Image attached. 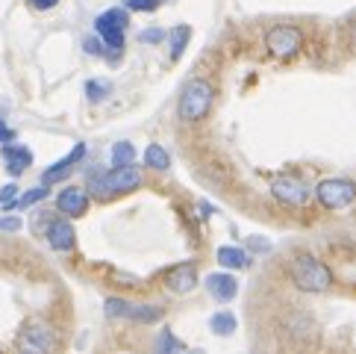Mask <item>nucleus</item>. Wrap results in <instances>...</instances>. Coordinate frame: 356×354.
Segmentation results:
<instances>
[{"label":"nucleus","mask_w":356,"mask_h":354,"mask_svg":"<svg viewBox=\"0 0 356 354\" xmlns=\"http://www.w3.org/2000/svg\"><path fill=\"white\" fill-rule=\"evenodd\" d=\"M138 186H142V174H138L133 166H112L104 174H92V180H88L92 195L100 198V201L133 192V189H138Z\"/></svg>","instance_id":"f257e3e1"},{"label":"nucleus","mask_w":356,"mask_h":354,"mask_svg":"<svg viewBox=\"0 0 356 354\" xmlns=\"http://www.w3.org/2000/svg\"><path fill=\"white\" fill-rule=\"evenodd\" d=\"M291 281L300 293H327L330 286H333V272H330V266L315 260L312 254H300L291 260Z\"/></svg>","instance_id":"f03ea898"},{"label":"nucleus","mask_w":356,"mask_h":354,"mask_svg":"<svg viewBox=\"0 0 356 354\" xmlns=\"http://www.w3.org/2000/svg\"><path fill=\"white\" fill-rule=\"evenodd\" d=\"M212 100H215V88H212V83H207V80H200V77H197V80H192V83H186L177 112H180V118H183V121H200V118H207V116H209Z\"/></svg>","instance_id":"7ed1b4c3"},{"label":"nucleus","mask_w":356,"mask_h":354,"mask_svg":"<svg viewBox=\"0 0 356 354\" xmlns=\"http://www.w3.org/2000/svg\"><path fill=\"white\" fill-rule=\"evenodd\" d=\"M127 24H130V15H127V9H106L104 15L95 18V33L100 36V42H104L109 59H118V56H121Z\"/></svg>","instance_id":"20e7f679"},{"label":"nucleus","mask_w":356,"mask_h":354,"mask_svg":"<svg viewBox=\"0 0 356 354\" xmlns=\"http://www.w3.org/2000/svg\"><path fill=\"white\" fill-rule=\"evenodd\" d=\"M315 198L327 210H341L356 201V183L345 180V177H330V180H321L315 186Z\"/></svg>","instance_id":"39448f33"},{"label":"nucleus","mask_w":356,"mask_h":354,"mask_svg":"<svg viewBox=\"0 0 356 354\" xmlns=\"http://www.w3.org/2000/svg\"><path fill=\"white\" fill-rule=\"evenodd\" d=\"M265 45H268L274 56L289 59L303 47V33L298 27H291V24H277V27H271L268 36H265Z\"/></svg>","instance_id":"423d86ee"},{"label":"nucleus","mask_w":356,"mask_h":354,"mask_svg":"<svg viewBox=\"0 0 356 354\" xmlns=\"http://www.w3.org/2000/svg\"><path fill=\"white\" fill-rule=\"evenodd\" d=\"M271 195L286 207H300L303 201L309 198V189L300 180H295V177H277V180L271 183Z\"/></svg>","instance_id":"0eeeda50"},{"label":"nucleus","mask_w":356,"mask_h":354,"mask_svg":"<svg viewBox=\"0 0 356 354\" xmlns=\"http://www.w3.org/2000/svg\"><path fill=\"white\" fill-rule=\"evenodd\" d=\"M86 157V145L83 142H77L71 148V154L68 157H62L59 162H54V166H50L44 174H42V183H47V186H54V183H59V180H65V177L74 171V166H77V162Z\"/></svg>","instance_id":"6e6552de"},{"label":"nucleus","mask_w":356,"mask_h":354,"mask_svg":"<svg viewBox=\"0 0 356 354\" xmlns=\"http://www.w3.org/2000/svg\"><path fill=\"white\" fill-rule=\"evenodd\" d=\"M165 286L171 289L174 295H186V293H192V289L197 286V272H195V266L192 263H180V266H174V269L165 275Z\"/></svg>","instance_id":"1a4fd4ad"},{"label":"nucleus","mask_w":356,"mask_h":354,"mask_svg":"<svg viewBox=\"0 0 356 354\" xmlns=\"http://www.w3.org/2000/svg\"><path fill=\"white\" fill-rule=\"evenodd\" d=\"M56 207H59V213H65L68 219H80L83 213L88 210V192L80 189V186L62 189L59 198H56Z\"/></svg>","instance_id":"9d476101"},{"label":"nucleus","mask_w":356,"mask_h":354,"mask_svg":"<svg viewBox=\"0 0 356 354\" xmlns=\"http://www.w3.org/2000/svg\"><path fill=\"white\" fill-rule=\"evenodd\" d=\"M207 289H209V295L218 301V305H227V301H233L236 293H238V281L233 275H227V272H212L207 277Z\"/></svg>","instance_id":"9b49d317"},{"label":"nucleus","mask_w":356,"mask_h":354,"mask_svg":"<svg viewBox=\"0 0 356 354\" xmlns=\"http://www.w3.org/2000/svg\"><path fill=\"white\" fill-rule=\"evenodd\" d=\"M18 346L27 348V351H50V348H54V334H50L44 325L33 322V325H27V328L21 331Z\"/></svg>","instance_id":"f8f14e48"},{"label":"nucleus","mask_w":356,"mask_h":354,"mask_svg":"<svg viewBox=\"0 0 356 354\" xmlns=\"http://www.w3.org/2000/svg\"><path fill=\"white\" fill-rule=\"evenodd\" d=\"M3 162H6V171L12 177H21L24 171H27L33 166V151L24 148V145H3Z\"/></svg>","instance_id":"ddd939ff"},{"label":"nucleus","mask_w":356,"mask_h":354,"mask_svg":"<svg viewBox=\"0 0 356 354\" xmlns=\"http://www.w3.org/2000/svg\"><path fill=\"white\" fill-rule=\"evenodd\" d=\"M74 236H77V233H74L71 222H65V219H56V222L47 224V245L54 251H71L74 243H77Z\"/></svg>","instance_id":"4468645a"},{"label":"nucleus","mask_w":356,"mask_h":354,"mask_svg":"<svg viewBox=\"0 0 356 354\" xmlns=\"http://www.w3.org/2000/svg\"><path fill=\"white\" fill-rule=\"evenodd\" d=\"M218 263L224 266V269H250V266H253V257L248 254L245 248L224 245V248H218Z\"/></svg>","instance_id":"2eb2a0df"},{"label":"nucleus","mask_w":356,"mask_h":354,"mask_svg":"<svg viewBox=\"0 0 356 354\" xmlns=\"http://www.w3.org/2000/svg\"><path fill=\"white\" fill-rule=\"evenodd\" d=\"M188 42H192V27H188V24H177V27L171 30V59L174 62L183 59Z\"/></svg>","instance_id":"dca6fc26"},{"label":"nucleus","mask_w":356,"mask_h":354,"mask_svg":"<svg viewBox=\"0 0 356 354\" xmlns=\"http://www.w3.org/2000/svg\"><path fill=\"white\" fill-rule=\"evenodd\" d=\"M145 166L154 169V171H168V166H171L168 151H165L162 145H147V151H145Z\"/></svg>","instance_id":"f3484780"},{"label":"nucleus","mask_w":356,"mask_h":354,"mask_svg":"<svg viewBox=\"0 0 356 354\" xmlns=\"http://www.w3.org/2000/svg\"><path fill=\"white\" fill-rule=\"evenodd\" d=\"M130 322H138V325H150V322H159L162 319V310L154 307V305H133L130 313H127Z\"/></svg>","instance_id":"a211bd4d"},{"label":"nucleus","mask_w":356,"mask_h":354,"mask_svg":"<svg viewBox=\"0 0 356 354\" xmlns=\"http://www.w3.org/2000/svg\"><path fill=\"white\" fill-rule=\"evenodd\" d=\"M209 328H212V334H218V337H230V334H236V328H238V322H236V316L233 313H215L212 319H209Z\"/></svg>","instance_id":"6ab92c4d"},{"label":"nucleus","mask_w":356,"mask_h":354,"mask_svg":"<svg viewBox=\"0 0 356 354\" xmlns=\"http://www.w3.org/2000/svg\"><path fill=\"white\" fill-rule=\"evenodd\" d=\"M136 148L133 142H115L112 145V166H133Z\"/></svg>","instance_id":"aec40b11"},{"label":"nucleus","mask_w":356,"mask_h":354,"mask_svg":"<svg viewBox=\"0 0 356 354\" xmlns=\"http://www.w3.org/2000/svg\"><path fill=\"white\" fill-rule=\"evenodd\" d=\"M47 183H42V186H35V189H30L27 195H21L15 204H12V210H21V207H30V204H35V201H42V198H47Z\"/></svg>","instance_id":"412c9836"},{"label":"nucleus","mask_w":356,"mask_h":354,"mask_svg":"<svg viewBox=\"0 0 356 354\" xmlns=\"http://www.w3.org/2000/svg\"><path fill=\"white\" fill-rule=\"evenodd\" d=\"M109 92H112L109 83H100V80H88L86 83V95H88V100H95V104H97V100H104Z\"/></svg>","instance_id":"4be33fe9"},{"label":"nucleus","mask_w":356,"mask_h":354,"mask_svg":"<svg viewBox=\"0 0 356 354\" xmlns=\"http://www.w3.org/2000/svg\"><path fill=\"white\" fill-rule=\"evenodd\" d=\"M183 348H186V346H183L171 331H162L159 339H156V351H183Z\"/></svg>","instance_id":"5701e85b"},{"label":"nucleus","mask_w":356,"mask_h":354,"mask_svg":"<svg viewBox=\"0 0 356 354\" xmlns=\"http://www.w3.org/2000/svg\"><path fill=\"white\" fill-rule=\"evenodd\" d=\"M159 6V0H124L127 12H154Z\"/></svg>","instance_id":"b1692460"},{"label":"nucleus","mask_w":356,"mask_h":354,"mask_svg":"<svg viewBox=\"0 0 356 354\" xmlns=\"http://www.w3.org/2000/svg\"><path fill=\"white\" fill-rule=\"evenodd\" d=\"M15 201H18V186H15V183H6V186H3V192H0V207L9 213Z\"/></svg>","instance_id":"393cba45"},{"label":"nucleus","mask_w":356,"mask_h":354,"mask_svg":"<svg viewBox=\"0 0 356 354\" xmlns=\"http://www.w3.org/2000/svg\"><path fill=\"white\" fill-rule=\"evenodd\" d=\"M130 307H133V305H127V301H121V298H106V313H109V316H124V319H127Z\"/></svg>","instance_id":"a878e982"},{"label":"nucleus","mask_w":356,"mask_h":354,"mask_svg":"<svg viewBox=\"0 0 356 354\" xmlns=\"http://www.w3.org/2000/svg\"><path fill=\"white\" fill-rule=\"evenodd\" d=\"M165 39V33L162 30H142V33H138V42H142V45H159Z\"/></svg>","instance_id":"bb28decb"},{"label":"nucleus","mask_w":356,"mask_h":354,"mask_svg":"<svg viewBox=\"0 0 356 354\" xmlns=\"http://www.w3.org/2000/svg\"><path fill=\"white\" fill-rule=\"evenodd\" d=\"M0 231H9V233L21 231V219L18 216H3V219H0Z\"/></svg>","instance_id":"cd10ccee"},{"label":"nucleus","mask_w":356,"mask_h":354,"mask_svg":"<svg viewBox=\"0 0 356 354\" xmlns=\"http://www.w3.org/2000/svg\"><path fill=\"white\" fill-rule=\"evenodd\" d=\"M86 54H92V56H100V54H104V47H100V42L97 39H86Z\"/></svg>","instance_id":"c85d7f7f"},{"label":"nucleus","mask_w":356,"mask_h":354,"mask_svg":"<svg viewBox=\"0 0 356 354\" xmlns=\"http://www.w3.org/2000/svg\"><path fill=\"white\" fill-rule=\"evenodd\" d=\"M12 139H15V130H12V128H6V121L3 118H0V142H12Z\"/></svg>","instance_id":"c756f323"},{"label":"nucleus","mask_w":356,"mask_h":354,"mask_svg":"<svg viewBox=\"0 0 356 354\" xmlns=\"http://www.w3.org/2000/svg\"><path fill=\"white\" fill-rule=\"evenodd\" d=\"M59 3V0H33V6L35 9H42V12H47V9H54Z\"/></svg>","instance_id":"7c9ffc66"},{"label":"nucleus","mask_w":356,"mask_h":354,"mask_svg":"<svg viewBox=\"0 0 356 354\" xmlns=\"http://www.w3.org/2000/svg\"><path fill=\"white\" fill-rule=\"evenodd\" d=\"M348 45H350V47H356V18L348 24Z\"/></svg>","instance_id":"2f4dec72"}]
</instances>
